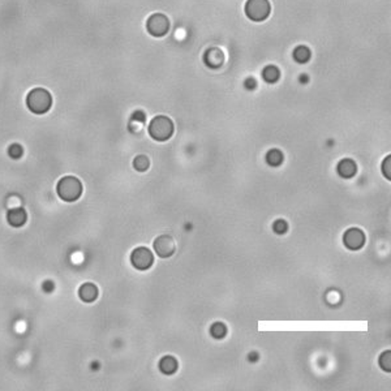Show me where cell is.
I'll list each match as a JSON object with an SVG mask.
<instances>
[{"mask_svg": "<svg viewBox=\"0 0 391 391\" xmlns=\"http://www.w3.org/2000/svg\"><path fill=\"white\" fill-rule=\"evenodd\" d=\"M27 108L37 115H43L49 112L52 106V97L49 91L42 87H35L26 97Z\"/></svg>", "mask_w": 391, "mask_h": 391, "instance_id": "1", "label": "cell"}, {"mask_svg": "<svg viewBox=\"0 0 391 391\" xmlns=\"http://www.w3.org/2000/svg\"><path fill=\"white\" fill-rule=\"evenodd\" d=\"M56 190L63 201L73 202L80 198L82 193V184L75 176H65L57 182Z\"/></svg>", "mask_w": 391, "mask_h": 391, "instance_id": "2", "label": "cell"}, {"mask_svg": "<svg viewBox=\"0 0 391 391\" xmlns=\"http://www.w3.org/2000/svg\"><path fill=\"white\" fill-rule=\"evenodd\" d=\"M174 133V123L167 116H156L149 126V134L156 141H166Z\"/></svg>", "mask_w": 391, "mask_h": 391, "instance_id": "3", "label": "cell"}, {"mask_svg": "<svg viewBox=\"0 0 391 391\" xmlns=\"http://www.w3.org/2000/svg\"><path fill=\"white\" fill-rule=\"evenodd\" d=\"M270 9L269 0H248L245 4V15L256 23L265 21L269 17Z\"/></svg>", "mask_w": 391, "mask_h": 391, "instance_id": "4", "label": "cell"}, {"mask_svg": "<svg viewBox=\"0 0 391 391\" xmlns=\"http://www.w3.org/2000/svg\"><path fill=\"white\" fill-rule=\"evenodd\" d=\"M146 29L153 37H163L167 34L168 29H170V21L162 13H156L149 17Z\"/></svg>", "mask_w": 391, "mask_h": 391, "instance_id": "5", "label": "cell"}, {"mask_svg": "<svg viewBox=\"0 0 391 391\" xmlns=\"http://www.w3.org/2000/svg\"><path fill=\"white\" fill-rule=\"evenodd\" d=\"M130 261L132 265L138 270H148L154 262V256L152 251H149L148 248L140 247L136 248L130 255Z\"/></svg>", "mask_w": 391, "mask_h": 391, "instance_id": "6", "label": "cell"}, {"mask_svg": "<svg viewBox=\"0 0 391 391\" xmlns=\"http://www.w3.org/2000/svg\"><path fill=\"white\" fill-rule=\"evenodd\" d=\"M343 243L351 251H357V249H360L364 245L365 235L359 228H349V230L344 232Z\"/></svg>", "mask_w": 391, "mask_h": 391, "instance_id": "7", "label": "cell"}, {"mask_svg": "<svg viewBox=\"0 0 391 391\" xmlns=\"http://www.w3.org/2000/svg\"><path fill=\"white\" fill-rule=\"evenodd\" d=\"M154 251L156 252V255L159 257H170L175 253V243L174 240L167 235H162L159 237H156V240L154 241Z\"/></svg>", "mask_w": 391, "mask_h": 391, "instance_id": "8", "label": "cell"}, {"mask_svg": "<svg viewBox=\"0 0 391 391\" xmlns=\"http://www.w3.org/2000/svg\"><path fill=\"white\" fill-rule=\"evenodd\" d=\"M7 219L8 223L11 224L12 227H23L24 224L26 223V211L21 209V208H19V209H12L8 211Z\"/></svg>", "mask_w": 391, "mask_h": 391, "instance_id": "9", "label": "cell"}, {"mask_svg": "<svg viewBox=\"0 0 391 391\" xmlns=\"http://www.w3.org/2000/svg\"><path fill=\"white\" fill-rule=\"evenodd\" d=\"M224 55L223 52L218 49H210L205 53V63L209 65L210 68H219L223 64Z\"/></svg>", "mask_w": 391, "mask_h": 391, "instance_id": "10", "label": "cell"}, {"mask_svg": "<svg viewBox=\"0 0 391 391\" xmlns=\"http://www.w3.org/2000/svg\"><path fill=\"white\" fill-rule=\"evenodd\" d=\"M78 295H80L81 300L85 303H93L98 297V288L91 283H85L80 287Z\"/></svg>", "mask_w": 391, "mask_h": 391, "instance_id": "11", "label": "cell"}, {"mask_svg": "<svg viewBox=\"0 0 391 391\" xmlns=\"http://www.w3.org/2000/svg\"><path fill=\"white\" fill-rule=\"evenodd\" d=\"M356 163L351 159H343L339 162L337 171H338L339 176H342L344 179L352 178L353 175L356 174Z\"/></svg>", "mask_w": 391, "mask_h": 391, "instance_id": "12", "label": "cell"}, {"mask_svg": "<svg viewBox=\"0 0 391 391\" xmlns=\"http://www.w3.org/2000/svg\"><path fill=\"white\" fill-rule=\"evenodd\" d=\"M159 369L160 372L164 373V374H172L178 369V361L175 360L172 356H164L159 361Z\"/></svg>", "mask_w": 391, "mask_h": 391, "instance_id": "13", "label": "cell"}, {"mask_svg": "<svg viewBox=\"0 0 391 391\" xmlns=\"http://www.w3.org/2000/svg\"><path fill=\"white\" fill-rule=\"evenodd\" d=\"M279 76H281V72H279V69H278L275 65H267V67H265L263 71H262V77H263V80H265L266 82H269V84L277 82V81L279 80Z\"/></svg>", "mask_w": 391, "mask_h": 391, "instance_id": "14", "label": "cell"}, {"mask_svg": "<svg viewBox=\"0 0 391 391\" xmlns=\"http://www.w3.org/2000/svg\"><path fill=\"white\" fill-rule=\"evenodd\" d=\"M293 59L297 63L304 64L311 59V50L308 49L307 46H297L296 49L293 50Z\"/></svg>", "mask_w": 391, "mask_h": 391, "instance_id": "15", "label": "cell"}, {"mask_svg": "<svg viewBox=\"0 0 391 391\" xmlns=\"http://www.w3.org/2000/svg\"><path fill=\"white\" fill-rule=\"evenodd\" d=\"M266 162H267L270 166L277 167V166H279V164L283 162V154H282L279 150H277V149H273V150H270V152L267 153V156H266Z\"/></svg>", "mask_w": 391, "mask_h": 391, "instance_id": "16", "label": "cell"}, {"mask_svg": "<svg viewBox=\"0 0 391 391\" xmlns=\"http://www.w3.org/2000/svg\"><path fill=\"white\" fill-rule=\"evenodd\" d=\"M210 334H211L213 338L222 339L226 337V334H227V327L224 326L222 322L214 323L213 326L210 327Z\"/></svg>", "mask_w": 391, "mask_h": 391, "instance_id": "17", "label": "cell"}, {"mask_svg": "<svg viewBox=\"0 0 391 391\" xmlns=\"http://www.w3.org/2000/svg\"><path fill=\"white\" fill-rule=\"evenodd\" d=\"M149 164L150 163H149L148 156H136V158H134V160H133V167L136 168L137 171H140V172L146 171V170L149 168Z\"/></svg>", "mask_w": 391, "mask_h": 391, "instance_id": "18", "label": "cell"}, {"mask_svg": "<svg viewBox=\"0 0 391 391\" xmlns=\"http://www.w3.org/2000/svg\"><path fill=\"white\" fill-rule=\"evenodd\" d=\"M380 366L386 372H390L391 370V352L390 351H386L381 355L380 357Z\"/></svg>", "mask_w": 391, "mask_h": 391, "instance_id": "19", "label": "cell"}, {"mask_svg": "<svg viewBox=\"0 0 391 391\" xmlns=\"http://www.w3.org/2000/svg\"><path fill=\"white\" fill-rule=\"evenodd\" d=\"M23 146L19 144H13L9 146V149H8V154H9V156L11 158H13V159H19V158H21L23 156Z\"/></svg>", "mask_w": 391, "mask_h": 391, "instance_id": "20", "label": "cell"}, {"mask_svg": "<svg viewBox=\"0 0 391 391\" xmlns=\"http://www.w3.org/2000/svg\"><path fill=\"white\" fill-rule=\"evenodd\" d=\"M273 230L275 234H279V235H282V234H286V232H287V230H288V226H287V223H286L285 220L279 219V220H275V222H274Z\"/></svg>", "mask_w": 391, "mask_h": 391, "instance_id": "21", "label": "cell"}, {"mask_svg": "<svg viewBox=\"0 0 391 391\" xmlns=\"http://www.w3.org/2000/svg\"><path fill=\"white\" fill-rule=\"evenodd\" d=\"M382 172H384L385 178L390 180L391 179V156H388V158L384 160V163H382Z\"/></svg>", "mask_w": 391, "mask_h": 391, "instance_id": "22", "label": "cell"}, {"mask_svg": "<svg viewBox=\"0 0 391 391\" xmlns=\"http://www.w3.org/2000/svg\"><path fill=\"white\" fill-rule=\"evenodd\" d=\"M53 288H55V285H53L52 282H51V281H46V282H43L42 289H43V291H45L46 293L52 292Z\"/></svg>", "mask_w": 391, "mask_h": 391, "instance_id": "23", "label": "cell"}, {"mask_svg": "<svg viewBox=\"0 0 391 391\" xmlns=\"http://www.w3.org/2000/svg\"><path fill=\"white\" fill-rule=\"evenodd\" d=\"M244 86L247 87L248 90H253V89H256V86H257V82H256L255 78H247L245 80V82H244Z\"/></svg>", "mask_w": 391, "mask_h": 391, "instance_id": "24", "label": "cell"}, {"mask_svg": "<svg viewBox=\"0 0 391 391\" xmlns=\"http://www.w3.org/2000/svg\"><path fill=\"white\" fill-rule=\"evenodd\" d=\"M132 120H136V122L144 123L145 122V114L142 112V111H136V112L133 114Z\"/></svg>", "mask_w": 391, "mask_h": 391, "instance_id": "25", "label": "cell"}, {"mask_svg": "<svg viewBox=\"0 0 391 391\" xmlns=\"http://www.w3.org/2000/svg\"><path fill=\"white\" fill-rule=\"evenodd\" d=\"M248 359H249V361L259 360V355H257L256 352H253V353H251V355H249V357H248Z\"/></svg>", "mask_w": 391, "mask_h": 391, "instance_id": "26", "label": "cell"}]
</instances>
